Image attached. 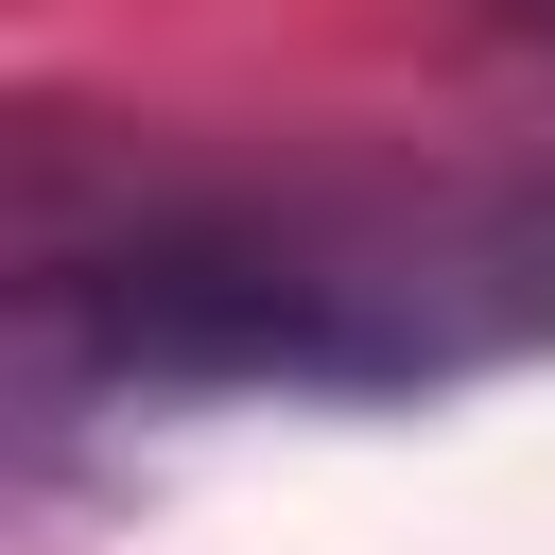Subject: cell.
I'll return each instance as SVG.
<instances>
[{"label":"cell","instance_id":"6da1fadb","mask_svg":"<svg viewBox=\"0 0 555 555\" xmlns=\"http://www.w3.org/2000/svg\"><path fill=\"white\" fill-rule=\"evenodd\" d=\"M555 347V191L520 173H278L139 191L35 260V364L121 399H416Z\"/></svg>","mask_w":555,"mask_h":555},{"label":"cell","instance_id":"7a4b0ae2","mask_svg":"<svg viewBox=\"0 0 555 555\" xmlns=\"http://www.w3.org/2000/svg\"><path fill=\"white\" fill-rule=\"evenodd\" d=\"M503 35H520V52H555V0H503Z\"/></svg>","mask_w":555,"mask_h":555}]
</instances>
